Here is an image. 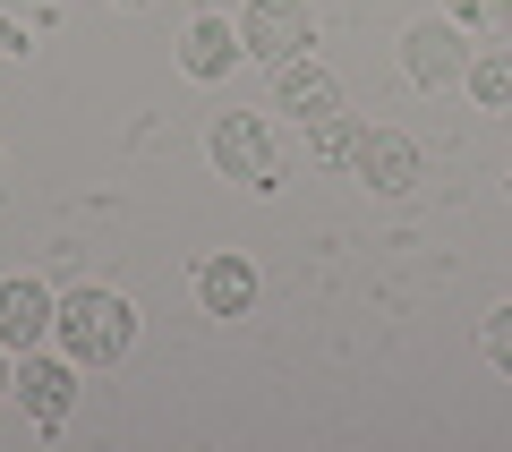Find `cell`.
Wrapping results in <instances>:
<instances>
[{
	"instance_id": "6da1fadb",
	"label": "cell",
	"mask_w": 512,
	"mask_h": 452,
	"mask_svg": "<svg viewBox=\"0 0 512 452\" xmlns=\"http://www.w3.org/2000/svg\"><path fill=\"white\" fill-rule=\"evenodd\" d=\"M128 342H137V308H128L120 290L86 282V290H69V299H60V350H69L77 367H111Z\"/></svg>"
},
{
	"instance_id": "7a4b0ae2",
	"label": "cell",
	"mask_w": 512,
	"mask_h": 452,
	"mask_svg": "<svg viewBox=\"0 0 512 452\" xmlns=\"http://www.w3.org/2000/svg\"><path fill=\"white\" fill-rule=\"evenodd\" d=\"M205 154H214V171L222 180H239V188H282V154H274V128L256 120V111H222L214 120V137H205Z\"/></svg>"
},
{
	"instance_id": "3957f363",
	"label": "cell",
	"mask_w": 512,
	"mask_h": 452,
	"mask_svg": "<svg viewBox=\"0 0 512 452\" xmlns=\"http://www.w3.org/2000/svg\"><path fill=\"white\" fill-rule=\"evenodd\" d=\"M470 26H453V18H427V26H410L402 35V77L410 86H427V94H444L453 77H470Z\"/></svg>"
},
{
	"instance_id": "277c9868",
	"label": "cell",
	"mask_w": 512,
	"mask_h": 452,
	"mask_svg": "<svg viewBox=\"0 0 512 452\" xmlns=\"http://www.w3.org/2000/svg\"><path fill=\"white\" fill-rule=\"evenodd\" d=\"M9 393H18V410L35 418L43 435L69 427V410H77V359H43V350H26V367L9 376Z\"/></svg>"
},
{
	"instance_id": "5b68a950",
	"label": "cell",
	"mask_w": 512,
	"mask_h": 452,
	"mask_svg": "<svg viewBox=\"0 0 512 452\" xmlns=\"http://www.w3.org/2000/svg\"><path fill=\"white\" fill-rule=\"evenodd\" d=\"M308 9H299V0H248V18H239V43H248L256 60H265V69H291L299 52H308Z\"/></svg>"
},
{
	"instance_id": "8992f818",
	"label": "cell",
	"mask_w": 512,
	"mask_h": 452,
	"mask_svg": "<svg viewBox=\"0 0 512 452\" xmlns=\"http://www.w3.org/2000/svg\"><path fill=\"white\" fill-rule=\"evenodd\" d=\"M60 333V299L43 282H0V350H43Z\"/></svg>"
},
{
	"instance_id": "52a82bcc",
	"label": "cell",
	"mask_w": 512,
	"mask_h": 452,
	"mask_svg": "<svg viewBox=\"0 0 512 452\" xmlns=\"http://www.w3.org/2000/svg\"><path fill=\"white\" fill-rule=\"evenodd\" d=\"M359 180L376 188V197H402V188H419V137H402V128H367V145H359Z\"/></svg>"
},
{
	"instance_id": "ba28073f",
	"label": "cell",
	"mask_w": 512,
	"mask_h": 452,
	"mask_svg": "<svg viewBox=\"0 0 512 452\" xmlns=\"http://www.w3.org/2000/svg\"><path fill=\"white\" fill-rule=\"evenodd\" d=\"M197 299H205V316H248L256 308V265L248 256H205L197 265Z\"/></svg>"
},
{
	"instance_id": "9c48e42d",
	"label": "cell",
	"mask_w": 512,
	"mask_h": 452,
	"mask_svg": "<svg viewBox=\"0 0 512 452\" xmlns=\"http://www.w3.org/2000/svg\"><path fill=\"white\" fill-rule=\"evenodd\" d=\"M239 52H248V43H239L231 18H197V26L180 35V69H188V77H222Z\"/></svg>"
},
{
	"instance_id": "30bf717a",
	"label": "cell",
	"mask_w": 512,
	"mask_h": 452,
	"mask_svg": "<svg viewBox=\"0 0 512 452\" xmlns=\"http://www.w3.org/2000/svg\"><path fill=\"white\" fill-rule=\"evenodd\" d=\"M282 111H299V120H325V111H342V86H333V69H316V60H291V69H282Z\"/></svg>"
},
{
	"instance_id": "8fae6325",
	"label": "cell",
	"mask_w": 512,
	"mask_h": 452,
	"mask_svg": "<svg viewBox=\"0 0 512 452\" xmlns=\"http://www.w3.org/2000/svg\"><path fill=\"white\" fill-rule=\"evenodd\" d=\"M359 145H367V128L350 120V111H325V120H308V154L325 171H342V163H359Z\"/></svg>"
},
{
	"instance_id": "7c38bea8",
	"label": "cell",
	"mask_w": 512,
	"mask_h": 452,
	"mask_svg": "<svg viewBox=\"0 0 512 452\" xmlns=\"http://www.w3.org/2000/svg\"><path fill=\"white\" fill-rule=\"evenodd\" d=\"M461 86H470V94H478L487 111H512V52H478Z\"/></svg>"
},
{
	"instance_id": "4fadbf2b",
	"label": "cell",
	"mask_w": 512,
	"mask_h": 452,
	"mask_svg": "<svg viewBox=\"0 0 512 452\" xmlns=\"http://www.w3.org/2000/svg\"><path fill=\"white\" fill-rule=\"evenodd\" d=\"M444 18L470 35H512V0H444Z\"/></svg>"
},
{
	"instance_id": "5bb4252c",
	"label": "cell",
	"mask_w": 512,
	"mask_h": 452,
	"mask_svg": "<svg viewBox=\"0 0 512 452\" xmlns=\"http://www.w3.org/2000/svg\"><path fill=\"white\" fill-rule=\"evenodd\" d=\"M478 342H487L495 376H512V299H495V308H487V333H478Z\"/></svg>"
},
{
	"instance_id": "9a60e30c",
	"label": "cell",
	"mask_w": 512,
	"mask_h": 452,
	"mask_svg": "<svg viewBox=\"0 0 512 452\" xmlns=\"http://www.w3.org/2000/svg\"><path fill=\"white\" fill-rule=\"evenodd\" d=\"M0 52H35V43H26V26H18V18H0Z\"/></svg>"
},
{
	"instance_id": "2e32d148",
	"label": "cell",
	"mask_w": 512,
	"mask_h": 452,
	"mask_svg": "<svg viewBox=\"0 0 512 452\" xmlns=\"http://www.w3.org/2000/svg\"><path fill=\"white\" fill-rule=\"evenodd\" d=\"M0 393H9V367H0Z\"/></svg>"
},
{
	"instance_id": "e0dca14e",
	"label": "cell",
	"mask_w": 512,
	"mask_h": 452,
	"mask_svg": "<svg viewBox=\"0 0 512 452\" xmlns=\"http://www.w3.org/2000/svg\"><path fill=\"white\" fill-rule=\"evenodd\" d=\"M128 9H137V0H128Z\"/></svg>"
},
{
	"instance_id": "ac0fdd59",
	"label": "cell",
	"mask_w": 512,
	"mask_h": 452,
	"mask_svg": "<svg viewBox=\"0 0 512 452\" xmlns=\"http://www.w3.org/2000/svg\"><path fill=\"white\" fill-rule=\"evenodd\" d=\"M504 180H512V171H504Z\"/></svg>"
}]
</instances>
